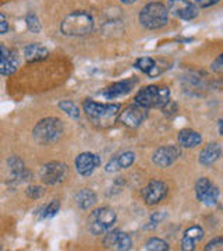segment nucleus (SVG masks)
Wrapping results in <instances>:
<instances>
[{
  "label": "nucleus",
  "instance_id": "nucleus-28",
  "mask_svg": "<svg viewBox=\"0 0 223 251\" xmlns=\"http://www.w3.org/2000/svg\"><path fill=\"white\" fill-rule=\"evenodd\" d=\"M25 23H27V27L28 29L31 31V32H34V34H38V32H41V23H39V20L36 17L34 13H29L27 17H25Z\"/></svg>",
  "mask_w": 223,
  "mask_h": 251
},
{
  "label": "nucleus",
  "instance_id": "nucleus-36",
  "mask_svg": "<svg viewBox=\"0 0 223 251\" xmlns=\"http://www.w3.org/2000/svg\"><path fill=\"white\" fill-rule=\"evenodd\" d=\"M122 3H124V4H133V3H135L137 0H120Z\"/></svg>",
  "mask_w": 223,
  "mask_h": 251
},
{
  "label": "nucleus",
  "instance_id": "nucleus-27",
  "mask_svg": "<svg viewBox=\"0 0 223 251\" xmlns=\"http://www.w3.org/2000/svg\"><path fill=\"white\" fill-rule=\"evenodd\" d=\"M131 246H133V242H131V237L128 236L127 233H120L119 236V240H117V244H116V249L115 250H119V251H127L131 249Z\"/></svg>",
  "mask_w": 223,
  "mask_h": 251
},
{
  "label": "nucleus",
  "instance_id": "nucleus-17",
  "mask_svg": "<svg viewBox=\"0 0 223 251\" xmlns=\"http://www.w3.org/2000/svg\"><path fill=\"white\" fill-rule=\"evenodd\" d=\"M222 155V147L219 143H209L202 148V151L199 152L198 162L202 166H211L215 162L218 161Z\"/></svg>",
  "mask_w": 223,
  "mask_h": 251
},
{
  "label": "nucleus",
  "instance_id": "nucleus-2",
  "mask_svg": "<svg viewBox=\"0 0 223 251\" xmlns=\"http://www.w3.org/2000/svg\"><path fill=\"white\" fill-rule=\"evenodd\" d=\"M94 29V18L87 11H74L64 18L60 24V31L66 36L88 35Z\"/></svg>",
  "mask_w": 223,
  "mask_h": 251
},
{
  "label": "nucleus",
  "instance_id": "nucleus-16",
  "mask_svg": "<svg viewBox=\"0 0 223 251\" xmlns=\"http://www.w3.org/2000/svg\"><path fill=\"white\" fill-rule=\"evenodd\" d=\"M204 239V229L198 225H194L188 227L184 232V236L181 239V250L183 251H193L196 250V244L199 240Z\"/></svg>",
  "mask_w": 223,
  "mask_h": 251
},
{
  "label": "nucleus",
  "instance_id": "nucleus-22",
  "mask_svg": "<svg viewBox=\"0 0 223 251\" xmlns=\"http://www.w3.org/2000/svg\"><path fill=\"white\" fill-rule=\"evenodd\" d=\"M135 67L138 69V70H141L143 73H145L147 75H149V77H155V75H159L161 74V70H159V67L156 66V62L151 59V57H148V56H145V57H140L137 62H135Z\"/></svg>",
  "mask_w": 223,
  "mask_h": 251
},
{
  "label": "nucleus",
  "instance_id": "nucleus-35",
  "mask_svg": "<svg viewBox=\"0 0 223 251\" xmlns=\"http://www.w3.org/2000/svg\"><path fill=\"white\" fill-rule=\"evenodd\" d=\"M218 128H219V134L223 137V119L219 122V126H218Z\"/></svg>",
  "mask_w": 223,
  "mask_h": 251
},
{
  "label": "nucleus",
  "instance_id": "nucleus-21",
  "mask_svg": "<svg viewBox=\"0 0 223 251\" xmlns=\"http://www.w3.org/2000/svg\"><path fill=\"white\" fill-rule=\"evenodd\" d=\"M75 202L81 209H89L97 204V194L89 188H82L75 196Z\"/></svg>",
  "mask_w": 223,
  "mask_h": 251
},
{
  "label": "nucleus",
  "instance_id": "nucleus-13",
  "mask_svg": "<svg viewBox=\"0 0 223 251\" xmlns=\"http://www.w3.org/2000/svg\"><path fill=\"white\" fill-rule=\"evenodd\" d=\"M100 166V158L97 153L82 152L75 158V169L81 176H91Z\"/></svg>",
  "mask_w": 223,
  "mask_h": 251
},
{
  "label": "nucleus",
  "instance_id": "nucleus-20",
  "mask_svg": "<svg viewBox=\"0 0 223 251\" xmlns=\"http://www.w3.org/2000/svg\"><path fill=\"white\" fill-rule=\"evenodd\" d=\"M178 144L183 148H196L199 144L202 143V137L199 133H197L194 130L190 128H184L181 130L177 135Z\"/></svg>",
  "mask_w": 223,
  "mask_h": 251
},
{
  "label": "nucleus",
  "instance_id": "nucleus-6",
  "mask_svg": "<svg viewBox=\"0 0 223 251\" xmlns=\"http://www.w3.org/2000/svg\"><path fill=\"white\" fill-rule=\"evenodd\" d=\"M88 222V229L91 233L95 236L105 234L112 229V226L116 222V212L106 206L99 208L94 212H91Z\"/></svg>",
  "mask_w": 223,
  "mask_h": 251
},
{
  "label": "nucleus",
  "instance_id": "nucleus-18",
  "mask_svg": "<svg viewBox=\"0 0 223 251\" xmlns=\"http://www.w3.org/2000/svg\"><path fill=\"white\" fill-rule=\"evenodd\" d=\"M134 161H135V153L131 152V151H125V152L117 155L113 159L107 162L105 171L107 173H113V172L120 171V169H127L133 165Z\"/></svg>",
  "mask_w": 223,
  "mask_h": 251
},
{
  "label": "nucleus",
  "instance_id": "nucleus-34",
  "mask_svg": "<svg viewBox=\"0 0 223 251\" xmlns=\"http://www.w3.org/2000/svg\"><path fill=\"white\" fill-rule=\"evenodd\" d=\"M7 31H9V24H7V21H6L4 14L1 13V14H0V34L3 35V34H6Z\"/></svg>",
  "mask_w": 223,
  "mask_h": 251
},
{
  "label": "nucleus",
  "instance_id": "nucleus-30",
  "mask_svg": "<svg viewBox=\"0 0 223 251\" xmlns=\"http://www.w3.org/2000/svg\"><path fill=\"white\" fill-rule=\"evenodd\" d=\"M45 194L44 187L41 186H29L27 188V197L31 198V200H38L41 198Z\"/></svg>",
  "mask_w": 223,
  "mask_h": 251
},
{
  "label": "nucleus",
  "instance_id": "nucleus-8",
  "mask_svg": "<svg viewBox=\"0 0 223 251\" xmlns=\"http://www.w3.org/2000/svg\"><path fill=\"white\" fill-rule=\"evenodd\" d=\"M148 110L149 109L144 108L141 105L135 103L127 106L123 109V112H120L119 115V122L122 125H124L125 127H130V128H137L143 125L145 122V119L148 117Z\"/></svg>",
  "mask_w": 223,
  "mask_h": 251
},
{
  "label": "nucleus",
  "instance_id": "nucleus-11",
  "mask_svg": "<svg viewBox=\"0 0 223 251\" xmlns=\"http://www.w3.org/2000/svg\"><path fill=\"white\" fill-rule=\"evenodd\" d=\"M181 155V150L177 145H168V147H161L158 148L153 156L152 162L158 166V168H169L170 165H173L177 161L178 156Z\"/></svg>",
  "mask_w": 223,
  "mask_h": 251
},
{
  "label": "nucleus",
  "instance_id": "nucleus-26",
  "mask_svg": "<svg viewBox=\"0 0 223 251\" xmlns=\"http://www.w3.org/2000/svg\"><path fill=\"white\" fill-rule=\"evenodd\" d=\"M120 230L119 229H115V230H109L105 233V237H103V246L106 249H116L117 240H119V236H120Z\"/></svg>",
  "mask_w": 223,
  "mask_h": 251
},
{
  "label": "nucleus",
  "instance_id": "nucleus-1",
  "mask_svg": "<svg viewBox=\"0 0 223 251\" xmlns=\"http://www.w3.org/2000/svg\"><path fill=\"white\" fill-rule=\"evenodd\" d=\"M82 108L89 120L95 126L102 127V128H106V127L115 125V122L120 115L119 103H98L91 99H87V100H84Z\"/></svg>",
  "mask_w": 223,
  "mask_h": 251
},
{
  "label": "nucleus",
  "instance_id": "nucleus-32",
  "mask_svg": "<svg viewBox=\"0 0 223 251\" xmlns=\"http://www.w3.org/2000/svg\"><path fill=\"white\" fill-rule=\"evenodd\" d=\"M211 70L215 73H223V53H221L211 63Z\"/></svg>",
  "mask_w": 223,
  "mask_h": 251
},
{
  "label": "nucleus",
  "instance_id": "nucleus-9",
  "mask_svg": "<svg viewBox=\"0 0 223 251\" xmlns=\"http://www.w3.org/2000/svg\"><path fill=\"white\" fill-rule=\"evenodd\" d=\"M67 176V166L62 162H49L39 171V177L42 183L48 186H54L62 183Z\"/></svg>",
  "mask_w": 223,
  "mask_h": 251
},
{
  "label": "nucleus",
  "instance_id": "nucleus-19",
  "mask_svg": "<svg viewBox=\"0 0 223 251\" xmlns=\"http://www.w3.org/2000/svg\"><path fill=\"white\" fill-rule=\"evenodd\" d=\"M49 56V50L41 44H29L24 48V57L28 63H36L45 60Z\"/></svg>",
  "mask_w": 223,
  "mask_h": 251
},
{
  "label": "nucleus",
  "instance_id": "nucleus-12",
  "mask_svg": "<svg viewBox=\"0 0 223 251\" xmlns=\"http://www.w3.org/2000/svg\"><path fill=\"white\" fill-rule=\"evenodd\" d=\"M168 186L161 180H151L143 190V197L148 205H156L168 194Z\"/></svg>",
  "mask_w": 223,
  "mask_h": 251
},
{
  "label": "nucleus",
  "instance_id": "nucleus-4",
  "mask_svg": "<svg viewBox=\"0 0 223 251\" xmlns=\"http://www.w3.org/2000/svg\"><path fill=\"white\" fill-rule=\"evenodd\" d=\"M140 23L147 29H159L169 23V9L162 3H148L140 11Z\"/></svg>",
  "mask_w": 223,
  "mask_h": 251
},
{
  "label": "nucleus",
  "instance_id": "nucleus-7",
  "mask_svg": "<svg viewBox=\"0 0 223 251\" xmlns=\"http://www.w3.org/2000/svg\"><path fill=\"white\" fill-rule=\"evenodd\" d=\"M194 190H196L197 200L201 204L206 206H214L218 204L221 191L208 177H199L197 180Z\"/></svg>",
  "mask_w": 223,
  "mask_h": 251
},
{
  "label": "nucleus",
  "instance_id": "nucleus-15",
  "mask_svg": "<svg viewBox=\"0 0 223 251\" xmlns=\"http://www.w3.org/2000/svg\"><path fill=\"white\" fill-rule=\"evenodd\" d=\"M18 62L14 52L6 48V45H0V73L1 75H11L17 72Z\"/></svg>",
  "mask_w": 223,
  "mask_h": 251
},
{
  "label": "nucleus",
  "instance_id": "nucleus-14",
  "mask_svg": "<svg viewBox=\"0 0 223 251\" xmlns=\"http://www.w3.org/2000/svg\"><path fill=\"white\" fill-rule=\"evenodd\" d=\"M135 85H137L135 78H127V80L119 81V82H115L110 87H107V88L102 91V97H105L106 99H115L119 98V97H123V95L130 94Z\"/></svg>",
  "mask_w": 223,
  "mask_h": 251
},
{
  "label": "nucleus",
  "instance_id": "nucleus-10",
  "mask_svg": "<svg viewBox=\"0 0 223 251\" xmlns=\"http://www.w3.org/2000/svg\"><path fill=\"white\" fill-rule=\"evenodd\" d=\"M168 9L173 16L186 20V21H191L199 14V7L194 1H190V0H169Z\"/></svg>",
  "mask_w": 223,
  "mask_h": 251
},
{
  "label": "nucleus",
  "instance_id": "nucleus-29",
  "mask_svg": "<svg viewBox=\"0 0 223 251\" xmlns=\"http://www.w3.org/2000/svg\"><path fill=\"white\" fill-rule=\"evenodd\" d=\"M166 212L165 211H158V212H153L149 218V225H147L145 226V229H153V227H156L158 225L161 224L162 221H165L166 219Z\"/></svg>",
  "mask_w": 223,
  "mask_h": 251
},
{
  "label": "nucleus",
  "instance_id": "nucleus-25",
  "mask_svg": "<svg viewBox=\"0 0 223 251\" xmlns=\"http://www.w3.org/2000/svg\"><path fill=\"white\" fill-rule=\"evenodd\" d=\"M59 209H60V201L59 200H53L52 202H49L48 205H45L42 208L41 218L42 219H52L59 212Z\"/></svg>",
  "mask_w": 223,
  "mask_h": 251
},
{
  "label": "nucleus",
  "instance_id": "nucleus-31",
  "mask_svg": "<svg viewBox=\"0 0 223 251\" xmlns=\"http://www.w3.org/2000/svg\"><path fill=\"white\" fill-rule=\"evenodd\" d=\"M204 249L205 251H223V237H215Z\"/></svg>",
  "mask_w": 223,
  "mask_h": 251
},
{
  "label": "nucleus",
  "instance_id": "nucleus-5",
  "mask_svg": "<svg viewBox=\"0 0 223 251\" xmlns=\"http://www.w3.org/2000/svg\"><path fill=\"white\" fill-rule=\"evenodd\" d=\"M170 100V90L168 87L148 85L137 92L134 102L144 108H163Z\"/></svg>",
  "mask_w": 223,
  "mask_h": 251
},
{
  "label": "nucleus",
  "instance_id": "nucleus-33",
  "mask_svg": "<svg viewBox=\"0 0 223 251\" xmlns=\"http://www.w3.org/2000/svg\"><path fill=\"white\" fill-rule=\"evenodd\" d=\"M221 0H194V3H196L198 7H201V9H208V7H212L215 4H218Z\"/></svg>",
  "mask_w": 223,
  "mask_h": 251
},
{
  "label": "nucleus",
  "instance_id": "nucleus-23",
  "mask_svg": "<svg viewBox=\"0 0 223 251\" xmlns=\"http://www.w3.org/2000/svg\"><path fill=\"white\" fill-rule=\"evenodd\" d=\"M59 109L62 112H64L69 117L74 119V120L80 119V109L73 100H60L59 102Z\"/></svg>",
  "mask_w": 223,
  "mask_h": 251
},
{
  "label": "nucleus",
  "instance_id": "nucleus-24",
  "mask_svg": "<svg viewBox=\"0 0 223 251\" xmlns=\"http://www.w3.org/2000/svg\"><path fill=\"white\" fill-rule=\"evenodd\" d=\"M169 244L165 242V240H162V239H156V237H152L149 239L148 242L145 243V246H144V250L147 251H166L169 250Z\"/></svg>",
  "mask_w": 223,
  "mask_h": 251
},
{
  "label": "nucleus",
  "instance_id": "nucleus-3",
  "mask_svg": "<svg viewBox=\"0 0 223 251\" xmlns=\"http://www.w3.org/2000/svg\"><path fill=\"white\" fill-rule=\"evenodd\" d=\"M64 126L60 119L46 117L39 120L32 130V137L39 145H49L60 140Z\"/></svg>",
  "mask_w": 223,
  "mask_h": 251
}]
</instances>
